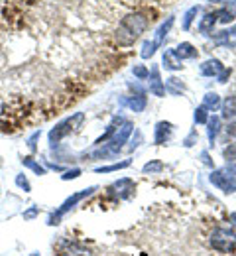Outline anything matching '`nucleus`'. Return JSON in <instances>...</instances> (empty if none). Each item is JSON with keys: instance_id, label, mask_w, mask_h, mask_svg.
Instances as JSON below:
<instances>
[{"instance_id": "nucleus-29", "label": "nucleus", "mask_w": 236, "mask_h": 256, "mask_svg": "<svg viewBox=\"0 0 236 256\" xmlns=\"http://www.w3.org/2000/svg\"><path fill=\"white\" fill-rule=\"evenodd\" d=\"M16 184H18L20 188H24L26 192H30V184H28V180H26V178H22V176H18V180H16Z\"/></svg>"}, {"instance_id": "nucleus-12", "label": "nucleus", "mask_w": 236, "mask_h": 256, "mask_svg": "<svg viewBox=\"0 0 236 256\" xmlns=\"http://www.w3.org/2000/svg\"><path fill=\"white\" fill-rule=\"evenodd\" d=\"M223 118L229 122H236V96H231L223 104Z\"/></svg>"}, {"instance_id": "nucleus-13", "label": "nucleus", "mask_w": 236, "mask_h": 256, "mask_svg": "<svg viewBox=\"0 0 236 256\" xmlns=\"http://www.w3.org/2000/svg\"><path fill=\"white\" fill-rule=\"evenodd\" d=\"M215 24H217V16H215V12L205 14V16L201 18V22H199V32H201L203 36H209V34L213 32Z\"/></svg>"}, {"instance_id": "nucleus-14", "label": "nucleus", "mask_w": 236, "mask_h": 256, "mask_svg": "<svg viewBox=\"0 0 236 256\" xmlns=\"http://www.w3.org/2000/svg\"><path fill=\"white\" fill-rule=\"evenodd\" d=\"M201 12V6H191L185 14H183V22H181V28L187 32L189 28H191V24H193V20L197 18V14Z\"/></svg>"}, {"instance_id": "nucleus-11", "label": "nucleus", "mask_w": 236, "mask_h": 256, "mask_svg": "<svg viewBox=\"0 0 236 256\" xmlns=\"http://www.w3.org/2000/svg\"><path fill=\"white\" fill-rule=\"evenodd\" d=\"M213 38H215V42H217L219 46L235 48L236 46V26L235 28H231L229 32H221V34H217V36H213Z\"/></svg>"}, {"instance_id": "nucleus-16", "label": "nucleus", "mask_w": 236, "mask_h": 256, "mask_svg": "<svg viewBox=\"0 0 236 256\" xmlns=\"http://www.w3.org/2000/svg\"><path fill=\"white\" fill-rule=\"evenodd\" d=\"M201 106H205L207 110H217V108L221 106V98H219L217 93H207L205 98H203Z\"/></svg>"}, {"instance_id": "nucleus-1", "label": "nucleus", "mask_w": 236, "mask_h": 256, "mask_svg": "<svg viewBox=\"0 0 236 256\" xmlns=\"http://www.w3.org/2000/svg\"><path fill=\"white\" fill-rule=\"evenodd\" d=\"M150 14L146 10H136L132 14L124 16L114 32V42L120 48H130L142 38V34L148 30L150 26Z\"/></svg>"}, {"instance_id": "nucleus-10", "label": "nucleus", "mask_w": 236, "mask_h": 256, "mask_svg": "<svg viewBox=\"0 0 236 256\" xmlns=\"http://www.w3.org/2000/svg\"><path fill=\"white\" fill-rule=\"evenodd\" d=\"M171 124L169 122H158V126H156V136H154V142L156 144H166L169 138H171Z\"/></svg>"}, {"instance_id": "nucleus-7", "label": "nucleus", "mask_w": 236, "mask_h": 256, "mask_svg": "<svg viewBox=\"0 0 236 256\" xmlns=\"http://www.w3.org/2000/svg\"><path fill=\"white\" fill-rule=\"evenodd\" d=\"M150 93L156 96H164L166 95V83H162L160 79V69L158 67H152L150 71Z\"/></svg>"}, {"instance_id": "nucleus-5", "label": "nucleus", "mask_w": 236, "mask_h": 256, "mask_svg": "<svg viewBox=\"0 0 236 256\" xmlns=\"http://www.w3.org/2000/svg\"><path fill=\"white\" fill-rule=\"evenodd\" d=\"M93 192H95V188H91V190H83L81 193H75L73 197H69L67 201L61 205V209H59V211H57V213H55V215L49 219V224H57V221H59V217H61V215H65L69 209H73V205H77L79 201H83L85 197H89Z\"/></svg>"}, {"instance_id": "nucleus-18", "label": "nucleus", "mask_w": 236, "mask_h": 256, "mask_svg": "<svg viewBox=\"0 0 236 256\" xmlns=\"http://www.w3.org/2000/svg\"><path fill=\"white\" fill-rule=\"evenodd\" d=\"M215 16H217V22H221V24H231V22L235 20V10L219 8V10L215 12Z\"/></svg>"}, {"instance_id": "nucleus-33", "label": "nucleus", "mask_w": 236, "mask_h": 256, "mask_svg": "<svg viewBox=\"0 0 236 256\" xmlns=\"http://www.w3.org/2000/svg\"><path fill=\"white\" fill-rule=\"evenodd\" d=\"M211 2H223V4H236V0H211Z\"/></svg>"}, {"instance_id": "nucleus-34", "label": "nucleus", "mask_w": 236, "mask_h": 256, "mask_svg": "<svg viewBox=\"0 0 236 256\" xmlns=\"http://www.w3.org/2000/svg\"><path fill=\"white\" fill-rule=\"evenodd\" d=\"M231 221H233V223H236V213H233V215H231Z\"/></svg>"}, {"instance_id": "nucleus-3", "label": "nucleus", "mask_w": 236, "mask_h": 256, "mask_svg": "<svg viewBox=\"0 0 236 256\" xmlns=\"http://www.w3.org/2000/svg\"><path fill=\"white\" fill-rule=\"evenodd\" d=\"M83 120H85V114H83V112H77L75 116H71L67 120L59 122L57 126L49 132V144H51V146H57L65 136H69L71 132H75L77 128H81Z\"/></svg>"}, {"instance_id": "nucleus-6", "label": "nucleus", "mask_w": 236, "mask_h": 256, "mask_svg": "<svg viewBox=\"0 0 236 256\" xmlns=\"http://www.w3.org/2000/svg\"><path fill=\"white\" fill-rule=\"evenodd\" d=\"M173 52V56H175V60L177 62H185V60H195L197 56H199V52L189 44V42H183V44H179L175 50H171Z\"/></svg>"}, {"instance_id": "nucleus-19", "label": "nucleus", "mask_w": 236, "mask_h": 256, "mask_svg": "<svg viewBox=\"0 0 236 256\" xmlns=\"http://www.w3.org/2000/svg\"><path fill=\"white\" fill-rule=\"evenodd\" d=\"M164 67L169 69V71H177V69H181V62L175 60V56H173L171 50H168V52L164 54Z\"/></svg>"}, {"instance_id": "nucleus-28", "label": "nucleus", "mask_w": 236, "mask_h": 256, "mask_svg": "<svg viewBox=\"0 0 236 256\" xmlns=\"http://www.w3.org/2000/svg\"><path fill=\"white\" fill-rule=\"evenodd\" d=\"M229 77H231V69H227V67H225V69H223V73L217 77V81H219V83H227V79H229Z\"/></svg>"}, {"instance_id": "nucleus-17", "label": "nucleus", "mask_w": 236, "mask_h": 256, "mask_svg": "<svg viewBox=\"0 0 236 256\" xmlns=\"http://www.w3.org/2000/svg\"><path fill=\"white\" fill-rule=\"evenodd\" d=\"M126 104L134 110V112H142L144 108H146V96L144 95H134L130 96L128 100H126Z\"/></svg>"}, {"instance_id": "nucleus-22", "label": "nucleus", "mask_w": 236, "mask_h": 256, "mask_svg": "<svg viewBox=\"0 0 236 256\" xmlns=\"http://www.w3.org/2000/svg\"><path fill=\"white\" fill-rule=\"evenodd\" d=\"M223 156H225V160L227 162H236V136H233V142L225 148Z\"/></svg>"}, {"instance_id": "nucleus-20", "label": "nucleus", "mask_w": 236, "mask_h": 256, "mask_svg": "<svg viewBox=\"0 0 236 256\" xmlns=\"http://www.w3.org/2000/svg\"><path fill=\"white\" fill-rule=\"evenodd\" d=\"M219 116H213V118H209L207 120V124H209V130H207V136H209V142L213 144L215 140H217V134H219Z\"/></svg>"}, {"instance_id": "nucleus-2", "label": "nucleus", "mask_w": 236, "mask_h": 256, "mask_svg": "<svg viewBox=\"0 0 236 256\" xmlns=\"http://www.w3.org/2000/svg\"><path fill=\"white\" fill-rule=\"evenodd\" d=\"M211 184L219 188L223 193H235L236 192V166L229 164L221 170H215L211 174Z\"/></svg>"}, {"instance_id": "nucleus-23", "label": "nucleus", "mask_w": 236, "mask_h": 256, "mask_svg": "<svg viewBox=\"0 0 236 256\" xmlns=\"http://www.w3.org/2000/svg\"><path fill=\"white\" fill-rule=\"evenodd\" d=\"M130 166V162H120V164H112V166H106V168H99L97 170V174H108V172H116V170H124V168H128Z\"/></svg>"}, {"instance_id": "nucleus-4", "label": "nucleus", "mask_w": 236, "mask_h": 256, "mask_svg": "<svg viewBox=\"0 0 236 256\" xmlns=\"http://www.w3.org/2000/svg\"><path fill=\"white\" fill-rule=\"evenodd\" d=\"M235 244H236V234L231 228L219 226V228L213 230V234H211V246H213L215 250L229 254V252H233Z\"/></svg>"}, {"instance_id": "nucleus-15", "label": "nucleus", "mask_w": 236, "mask_h": 256, "mask_svg": "<svg viewBox=\"0 0 236 256\" xmlns=\"http://www.w3.org/2000/svg\"><path fill=\"white\" fill-rule=\"evenodd\" d=\"M173 22H175V20H173V16H169L168 20H166V22H164V24H162V26H160L158 30H156V38H154V40H156V42H158L160 46H162V42L166 40V36H168V32L171 30Z\"/></svg>"}, {"instance_id": "nucleus-8", "label": "nucleus", "mask_w": 236, "mask_h": 256, "mask_svg": "<svg viewBox=\"0 0 236 256\" xmlns=\"http://www.w3.org/2000/svg\"><path fill=\"white\" fill-rule=\"evenodd\" d=\"M223 64L219 62V60H207L205 64H201V67H199V73H201L203 77H219L221 73H223Z\"/></svg>"}, {"instance_id": "nucleus-26", "label": "nucleus", "mask_w": 236, "mask_h": 256, "mask_svg": "<svg viewBox=\"0 0 236 256\" xmlns=\"http://www.w3.org/2000/svg\"><path fill=\"white\" fill-rule=\"evenodd\" d=\"M209 118H207V108L205 106H199L197 110H195V122H199V124H205Z\"/></svg>"}, {"instance_id": "nucleus-21", "label": "nucleus", "mask_w": 236, "mask_h": 256, "mask_svg": "<svg viewBox=\"0 0 236 256\" xmlns=\"http://www.w3.org/2000/svg\"><path fill=\"white\" fill-rule=\"evenodd\" d=\"M160 48V44L156 42V40H150V42H144V46H142V58L144 60H148V58H152L154 54H156V50Z\"/></svg>"}, {"instance_id": "nucleus-24", "label": "nucleus", "mask_w": 236, "mask_h": 256, "mask_svg": "<svg viewBox=\"0 0 236 256\" xmlns=\"http://www.w3.org/2000/svg\"><path fill=\"white\" fill-rule=\"evenodd\" d=\"M22 164H24V166H28V168H32L37 176H43V174H45V170H43L39 164H35L34 158H24V160H22Z\"/></svg>"}, {"instance_id": "nucleus-31", "label": "nucleus", "mask_w": 236, "mask_h": 256, "mask_svg": "<svg viewBox=\"0 0 236 256\" xmlns=\"http://www.w3.org/2000/svg\"><path fill=\"white\" fill-rule=\"evenodd\" d=\"M39 136H41V132H35L34 136H32V138H30V142H28V146H30V148H32V150H34V148H35V140H37V138H39Z\"/></svg>"}, {"instance_id": "nucleus-9", "label": "nucleus", "mask_w": 236, "mask_h": 256, "mask_svg": "<svg viewBox=\"0 0 236 256\" xmlns=\"http://www.w3.org/2000/svg\"><path fill=\"white\" fill-rule=\"evenodd\" d=\"M61 256H89V250H85L79 242H71V240H65L59 248Z\"/></svg>"}, {"instance_id": "nucleus-27", "label": "nucleus", "mask_w": 236, "mask_h": 256, "mask_svg": "<svg viewBox=\"0 0 236 256\" xmlns=\"http://www.w3.org/2000/svg\"><path fill=\"white\" fill-rule=\"evenodd\" d=\"M132 73H134L138 79H146V77L150 75V71H148L144 65H136L134 69H132Z\"/></svg>"}, {"instance_id": "nucleus-30", "label": "nucleus", "mask_w": 236, "mask_h": 256, "mask_svg": "<svg viewBox=\"0 0 236 256\" xmlns=\"http://www.w3.org/2000/svg\"><path fill=\"white\" fill-rule=\"evenodd\" d=\"M79 176H81V172H79V170H73V172H69V174L63 176V180H75V178H79Z\"/></svg>"}, {"instance_id": "nucleus-25", "label": "nucleus", "mask_w": 236, "mask_h": 256, "mask_svg": "<svg viewBox=\"0 0 236 256\" xmlns=\"http://www.w3.org/2000/svg\"><path fill=\"white\" fill-rule=\"evenodd\" d=\"M162 162H152V164H146L144 166V174H156V172H162Z\"/></svg>"}, {"instance_id": "nucleus-32", "label": "nucleus", "mask_w": 236, "mask_h": 256, "mask_svg": "<svg viewBox=\"0 0 236 256\" xmlns=\"http://www.w3.org/2000/svg\"><path fill=\"white\" fill-rule=\"evenodd\" d=\"M35 215H37V209H32V211H28V213H24V219H34Z\"/></svg>"}]
</instances>
